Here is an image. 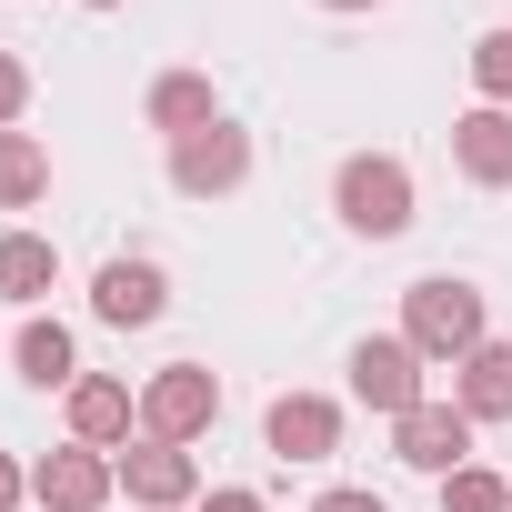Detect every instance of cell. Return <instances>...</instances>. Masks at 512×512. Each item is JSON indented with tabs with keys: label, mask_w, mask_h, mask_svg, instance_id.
I'll use <instances>...</instances> for the list:
<instances>
[{
	"label": "cell",
	"mask_w": 512,
	"mask_h": 512,
	"mask_svg": "<svg viewBox=\"0 0 512 512\" xmlns=\"http://www.w3.org/2000/svg\"><path fill=\"white\" fill-rule=\"evenodd\" d=\"M422 362H472L482 342H492V312H482V282H462V272H422L412 292H402V322H392Z\"/></svg>",
	"instance_id": "obj_1"
},
{
	"label": "cell",
	"mask_w": 512,
	"mask_h": 512,
	"mask_svg": "<svg viewBox=\"0 0 512 512\" xmlns=\"http://www.w3.org/2000/svg\"><path fill=\"white\" fill-rule=\"evenodd\" d=\"M332 211H342V231L352 241H402L422 211H412V161L402 151H352L342 171H332Z\"/></svg>",
	"instance_id": "obj_2"
},
{
	"label": "cell",
	"mask_w": 512,
	"mask_h": 512,
	"mask_svg": "<svg viewBox=\"0 0 512 512\" xmlns=\"http://www.w3.org/2000/svg\"><path fill=\"white\" fill-rule=\"evenodd\" d=\"M211 422H221V372L211 362H161L141 382V432L151 442H201Z\"/></svg>",
	"instance_id": "obj_3"
},
{
	"label": "cell",
	"mask_w": 512,
	"mask_h": 512,
	"mask_svg": "<svg viewBox=\"0 0 512 512\" xmlns=\"http://www.w3.org/2000/svg\"><path fill=\"white\" fill-rule=\"evenodd\" d=\"M111 472H121V502H131V512H191V502L211 492V482H201V462H191V442H151V432H141V442H121V452H111Z\"/></svg>",
	"instance_id": "obj_4"
},
{
	"label": "cell",
	"mask_w": 512,
	"mask_h": 512,
	"mask_svg": "<svg viewBox=\"0 0 512 512\" xmlns=\"http://www.w3.org/2000/svg\"><path fill=\"white\" fill-rule=\"evenodd\" d=\"M251 181V131L221 111L211 131H191V141H171V191L181 201H231Z\"/></svg>",
	"instance_id": "obj_5"
},
{
	"label": "cell",
	"mask_w": 512,
	"mask_h": 512,
	"mask_svg": "<svg viewBox=\"0 0 512 512\" xmlns=\"http://www.w3.org/2000/svg\"><path fill=\"white\" fill-rule=\"evenodd\" d=\"M342 372H352V402H372L382 422H402L412 402H432V392H422V372H432V362H422V352H412L402 332H362Z\"/></svg>",
	"instance_id": "obj_6"
},
{
	"label": "cell",
	"mask_w": 512,
	"mask_h": 512,
	"mask_svg": "<svg viewBox=\"0 0 512 512\" xmlns=\"http://www.w3.org/2000/svg\"><path fill=\"white\" fill-rule=\"evenodd\" d=\"M392 462L422 472V482H452V472L472 462V412H462V402H412V412L392 422Z\"/></svg>",
	"instance_id": "obj_7"
},
{
	"label": "cell",
	"mask_w": 512,
	"mask_h": 512,
	"mask_svg": "<svg viewBox=\"0 0 512 512\" xmlns=\"http://www.w3.org/2000/svg\"><path fill=\"white\" fill-rule=\"evenodd\" d=\"M31 502H41V512H111V502H121V472H111V452L61 442V452L31 462Z\"/></svg>",
	"instance_id": "obj_8"
},
{
	"label": "cell",
	"mask_w": 512,
	"mask_h": 512,
	"mask_svg": "<svg viewBox=\"0 0 512 512\" xmlns=\"http://www.w3.org/2000/svg\"><path fill=\"white\" fill-rule=\"evenodd\" d=\"M161 312H171V272H161V262L121 251V262L91 272V322H111V332H151Z\"/></svg>",
	"instance_id": "obj_9"
},
{
	"label": "cell",
	"mask_w": 512,
	"mask_h": 512,
	"mask_svg": "<svg viewBox=\"0 0 512 512\" xmlns=\"http://www.w3.org/2000/svg\"><path fill=\"white\" fill-rule=\"evenodd\" d=\"M262 452H272V462H332V452H342V402H332V392H272Z\"/></svg>",
	"instance_id": "obj_10"
},
{
	"label": "cell",
	"mask_w": 512,
	"mask_h": 512,
	"mask_svg": "<svg viewBox=\"0 0 512 512\" xmlns=\"http://www.w3.org/2000/svg\"><path fill=\"white\" fill-rule=\"evenodd\" d=\"M61 402H71V442H91V452H121V442H141V392H131V382H111V372H81Z\"/></svg>",
	"instance_id": "obj_11"
},
{
	"label": "cell",
	"mask_w": 512,
	"mask_h": 512,
	"mask_svg": "<svg viewBox=\"0 0 512 512\" xmlns=\"http://www.w3.org/2000/svg\"><path fill=\"white\" fill-rule=\"evenodd\" d=\"M452 171H462L472 191H512V111L472 101V111L452 121Z\"/></svg>",
	"instance_id": "obj_12"
},
{
	"label": "cell",
	"mask_w": 512,
	"mask_h": 512,
	"mask_svg": "<svg viewBox=\"0 0 512 512\" xmlns=\"http://www.w3.org/2000/svg\"><path fill=\"white\" fill-rule=\"evenodd\" d=\"M141 121H151L161 141H191V131H211V121H221V91H211V71H161V81L141 91Z\"/></svg>",
	"instance_id": "obj_13"
},
{
	"label": "cell",
	"mask_w": 512,
	"mask_h": 512,
	"mask_svg": "<svg viewBox=\"0 0 512 512\" xmlns=\"http://www.w3.org/2000/svg\"><path fill=\"white\" fill-rule=\"evenodd\" d=\"M11 362H21L31 392H71V382H81V342H71V322H51V312H21Z\"/></svg>",
	"instance_id": "obj_14"
},
{
	"label": "cell",
	"mask_w": 512,
	"mask_h": 512,
	"mask_svg": "<svg viewBox=\"0 0 512 512\" xmlns=\"http://www.w3.org/2000/svg\"><path fill=\"white\" fill-rule=\"evenodd\" d=\"M51 282H61L51 231H0V302H11V312H41V302H51Z\"/></svg>",
	"instance_id": "obj_15"
},
{
	"label": "cell",
	"mask_w": 512,
	"mask_h": 512,
	"mask_svg": "<svg viewBox=\"0 0 512 512\" xmlns=\"http://www.w3.org/2000/svg\"><path fill=\"white\" fill-rule=\"evenodd\" d=\"M452 402L472 412V432H482V422H512V342H482V352L452 372Z\"/></svg>",
	"instance_id": "obj_16"
},
{
	"label": "cell",
	"mask_w": 512,
	"mask_h": 512,
	"mask_svg": "<svg viewBox=\"0 0 512 512\" xmlns=\"http://www.w3.org/2000/svg\"><path fill=\"white\" fill-rule=\"evenodd\" d=\"M31 201H51V151L41 131H0V211H31Z\"/></svg>",
	"instance_id": "obj_17"
},
{
	"label": "cell",
	"mask_w": 512,
	"mask_h": 512,
	"mask_svg": "<svg viewBox=\"0 0 512 512\" xmlns=\"http://www.w3.org/2000/svg\"><path fill=\"white\" fill-rule=\"evenodd\" d=\"M462 61H472V91H482L492 111H512V21H502V31H482Z\"/></svg>",
	"instance_id": "obj_18"
},
{
	"label": "cell",
	"mask_w": 512,
	"mask_h": 512,
	"mask_svg": "<svg viewBox=\"0 0 512 512\" xmlns=\"http://www.w3.org/2000/svg\"><path fill=\"white\" fill-rule=\"evenodd\" d=\"M442 512H512V472H482V462H462V472L442 482Z\"/></svg>",
	"instance_id": "obj_19"
},
{
	"label": "cell",
	"mask_w": 512,
	"mask_h": 512,
	"mask_svg": "<svg viewBox=\"0 0 512 512\" xmlns=\"http://www.w3.org/2000/svg\"><path fill=\"white\" fill-rule=\"evenodd\" d=\"M21 111H31V61L0 51V131H21Z\"/></svg>",
	"instance_id": "obj_20"
},
{
	"label": "cell",
	"mask_w": 512,
	"mask_h": 512,
	"mask_svg": "<svg viewBox=\"0 0 512 512\" xmlns=\"http://www.w3.org/2000/svg\"><path fill=\"white\" fill-rule=\"evenodd\" d=\"M191 512H272V502H262V492H251V482H211V492H201Z\"/></svg>",
	"instance_id": "obj_21"
},
{
	"label": "cell",
	"mask_w": 512,
	"mask_h": 512,
	"mask_svg": "<svg viewBox=\"0 0 512 512\" xmlns=\"http://www.w3.org/2000/svg\"><path fill=\"white\" fill-rule=\"evenodd\" d=\"M312 512H392V502L362 492V482H332V492H312Z\"/></svg>",
	"instance_id": "obj_22"
},
{
	"label": "cell",
	"mask_w": 512,
	"mask_h": 512,
	"mask_svg": "<svg viewBox=\"0 0 512 512\" xmlns=\"http://www.w3.org/2000/svg\"><path fill=\"white\" fill-rule=\"evenodd\" d=\"M21 502H31V462H21V452H0V512H21Z\"/></svg>",
	"instance_id": "obj_23"
},
{
	"label": "cell",
	"mask_w": 512,
	"mask_h": 512,
	"mask_svg": "<svg viewBox=\"0 0 512 512\" xmlns=\"http://www.w3.org/2000/svg\"><path fill=\"white\" fill-rule=\"evenodd\" d=\"M322 11H382V0H322Z\"/></svg>",
	"instance_id": "obj_24"
},
{
	"label": "cell",
	"mask_w": 512,
	"mask_h": 512,
	"mask_svg": "<svg viewBox=\"0 0 512 512\" xmlns=\"http://www.w3.org/2000/svg\"><path fill=\"white\" fill-rule=\"evenodd\" d=\"M81 11H131V0H81Z\"/></svg>",
	"instance_id": "obj_25"
}]
</instances>
